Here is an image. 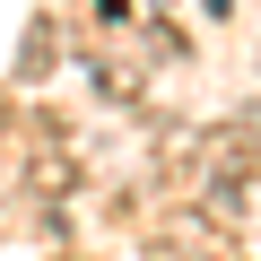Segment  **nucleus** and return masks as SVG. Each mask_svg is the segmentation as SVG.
<instances>
[{"label": "nucleus", "mask_w": 261, "mask_h": 261, "mask_svg": "<svg viewBox=\"0 0 261 261\" xmlns=\"http://www.w3.org/2000/svg\"><path fill=\"white\" fill-rule=\"evenodd\" d=\"M53 70H61V27L35 18L27 27V53H18V79H53Z\"/></svg>", "instance_id": "nucleus-1"}, {"label": "nucleus", "mask_w": 261, "mask_h": 261, "mask_svg": "<svg viewBox=\"0 0 261 261\" xmlns=\"http://www.w3.org/2000/svg\"><path fill=\"white\" fill-rule=\"evenodd\" d=\"M87 18L105 35H130V27H140V0H87Z\"/></svg>", "instance_id": "nucleus-2"}]
</instances>
